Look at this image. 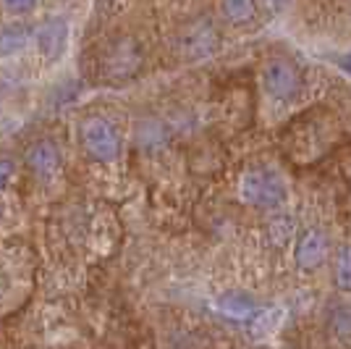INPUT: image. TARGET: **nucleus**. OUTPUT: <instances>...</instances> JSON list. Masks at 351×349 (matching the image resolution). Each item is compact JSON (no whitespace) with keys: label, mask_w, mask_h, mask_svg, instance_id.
<instances>
[{"label":"nucleus","mask_w":351,"mask_h":349,"mask_svg":"<svg viewBox=\"0 0 351 349\" xmlns=\"http://www.w3.org/2000/svg\"><path fill=\"white\" fill-rule=\"evenodd\" d=\"M241 197L244 203L257 207H276L286 197V187L276 171L267 168H252L241 179Z\"/></svg>","instance_id":"f257e3e1"},{"label":"nucleus","mask_w":351,"mask_h":349,"mask_svg":"<svg viewBox=\"0 0 351 349\" xmlns=\"http://www.w3.org/2000/svg\"><path fill=\"white\" fill-rule=\"evenodd\" d=\"M82 142H84V150L89 155L95 160H100V163H110L121 153L118 131L113 129L110 121H105L100 116H92L82 124Z\"/></svg>","instance_id":"f03ea898"},{"label":"nucleus","mask_w":351,"mask_h":349,"mask_svg":"<svg viewBox=\"0 0 351 349\" xmlns=\"http://www.w3.org/2000/svg\"><path fill=\"white\" fill-rule=\"evenodd\" d=\"M265 87L276 100H291L302 87V76L289 60H273L265 69Z\"/></svg>","instance_id":"7ed1b4c3"},{"label":"nucleus","mask_w":351,"mask_h":349,"mask_svg":"<svg viewBox=\"0 0 351 349\" xmlns=\"http://www.w3.org/2000/svg\"><path fill=\"white\" fill-rule=\"evenodd\" d=\"M139 60H142V56H139V47L134 40H118L110 45V50L105 56V71L113 79H123L139 69Z\"/></svg>","instance_id":"20e7f679"},{"label":"nucleus","mask_w":351,"mask_h":349,"mask_svg":"<svg viewBox=\"0 0 351 349\" xmlns=\"http://www.w3.org/2000/svg\"><path fill=\"white\" fill-rule=\"evenodd\" d=\"M325 258H328V236L317 229L302 234V239L296 245V265L302 271H315V268H320Z\"/></svg>","instance_id":"39448f33"},{"label":"nucleus","mask_w":351,"mask_h":349,"mask_svg":"<svg viewBox=\"0 0 351 349\" xmlns=\"http://www.w3.org/2000/svg\"><path fill=\"white\" fill-rule=\"evenodd\" d=\"M37 40H40V50L45 53V58L56 60L63 53V47H66V24L60 19L45 21Z\"/></svg>","instance_id":"423d86ee"},{"label":"nucleus","mask_w":351,"mask_h":349,"mask_svg":"<svg viewBox=\"0 0 351 349\" xmlns=\"http://www.w3.org/2000/svg\"><path fill=\"white\" fill-rule=\"evenodd\" d=\"M27 160H29V166L34 168V174L50 176L58 168V150L50 145V142H37L29 150Z\"/></svg>","instance_id":"0eeeda50"},{"label":"nucleus","mask_w":351,"mask_h":349,"mask_svg":"<svg viewBox=\"0 0 351 349\" xmlns=\"http://www.w3.org/2000/svg\"><path fill=\"white\" fill-rule=\"evenodd\" d=\"M223 16L234 24H247L254 16V0H223Z\"/></svg>","instance_id":"6e6552de"},{"label":"nucleus","mask_w":351,"mask_h":349,"mask_svg":"<svg viewBox=\"0 0 351 349\" xmlns=\"http://www.w3.org/2000/svg\"><path fill=\"white\" fill-rule=\"evenodd\" d=\"M220 310H223L226 315L236 318V320H249L252 315H254V307H252V302L241 300V297H236V294H231V297H223V300H220Z\"/></svg>","instance_id":"1a4fd4ad"},{"label":"nucleus","mask_w":351,"mask_h":349,"mask_svg":"<svg viewBox=\"0 0 351 349\" xmlns=\"http://www.w3.org/2000/svg\"><path fill=\"white\" fill-rule=\"evenodd\" d=\"M336 284H338V289L351 291V245L338 252V258H336Z\"/></svg>","instance_id":"9d476101"},{"label":"nucleus","mask_w":351,"mask_h":349,"mask_svg":"<svg viewBox=\"0 0 351 349\" xmlns=\"http://www.w3.org/2000/svg\"><path fill=\"white\" fill-rule=\"evenodd\" d=\"M27 43V30H5L0 34V53L3 56H8V53H16V50H21Z\"/></svg>","instance_id":"9b49d317"},{"label":"nucleus","mask_w":351,"mask_h":349,"mask_svg":"<svg viewBox=\"0 0 351 349\" xmlns=\"http://www.w3.org/2000/svg\"><path fill=\"white\" fill-rule=\"evenodd\" d=\"M333 328L343 336L351 334V310H338L333 315Z\"/></svg>","instance_id":"f8f14e48"},{"label":"nucleus","mask_w":351,"mask_h":349,"mask_svg":"<svg viewBox=\"0 0 351 349\" xmlns=\"http://www.w3.org/2000/svg\"><path fill=\"white\" fill-rule=\"evenodd\" d=\"M3 5L11 11V14H27L37 5V0H3Z\"/></svg>","instance_id":"ddd939ff"},{"label":"nucleus","mask_w":351,"mask_h":349,"mask_svg":"<svg viewBox=\"0 0 351 349\" xmlns=\"http://www.w3.org/2000/svg\"><path fill=\"white\" fill-rule=\"evenodd\" d=\"M11 174H14V166H11V160L0 158V190H3L5 184H8Z\"/></svg>","instance_id":"4468645a"},{"label":"nucleus","mask_w":351,"mask_h":349,"mask_svg":"<svg viewBox=\"0 0 351 349\" xmlns=\"http://www.w3.org/2000/svg\"><path fill=\"white\" fill-rule=\"evenodd\" d=\"M263 3L267 11H280V8L286 5V0H263Z\"/></svg>","instance_id":"2eb2a0df"},{"label":"nucleus","mask_w":351,"mask_h":349,"mask_svg":"<svg viewBox=\"0 0 351 349\" xmlns=\"http://www.w3.org/2000/svg\"><path fill=\"white\" fill-rule=\"evenodd\" d=\"M341 66H343L346 71H351V53H349V56H343V58H341Z\"/></svg>","instance_id":"dca6fc26"}]
</instances>
